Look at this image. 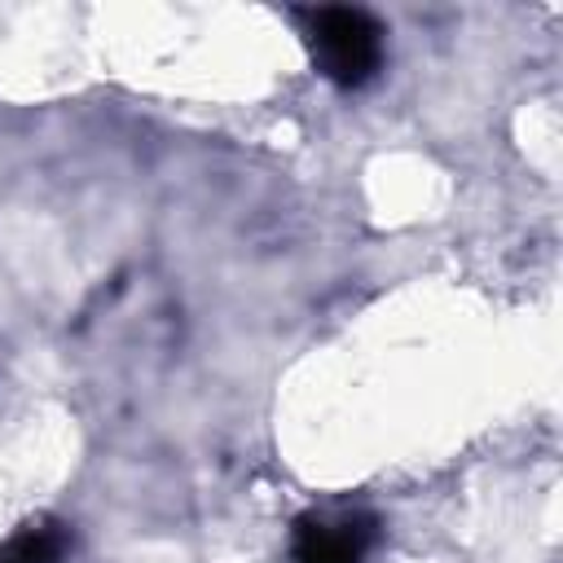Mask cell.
<instances>
[{"mask_svg":"<svg viewBox=\"0 0 563 563\" xmlns=\"http://www.w3.org/2000/svg\"><path fill=\"white\" fill-rule=\"evenodd\" d=\"M308 53L330 84L361 88L383 66V26L365 9H312Z\"/></svg>","mask_w":563,"mask_h":563,"instance_id":"cell-1","label":"cell"},{"mask_svg":"<svg viewBox=\"0 0 563 563\" xmlns=\"http://www.w3.org/2000/svg\"><path fill=\"white\" fill-rule=\"evenodd\" d=\"M374 541V519L347 515V519H321L303 515L290 537L295 563H361Z\"/></svg>","mask_w":563,"mask_h":563,"instance_id":"cell-2","label":"cell"},{"mask_svg":"<svg viewBox=\"0 0 563 563\" xmlns=\"http://www.w3.org/2000/svg\"><path fill=\"white\" fill-rule=\"evenodd\" d=\"M66 528L62 523H26L0 545V563H62L66 559Z\"/></svg>","mask_w":563,"mask_h":563,"instance_id":"cell-3","label":"cell"}]
</instances>
